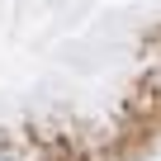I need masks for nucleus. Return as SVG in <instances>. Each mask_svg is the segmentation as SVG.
Listing matches in <instances>:
<instances>
[{
    "mask_svg": "<svg viewBox=\"0 0 161 161\" xmlns=\"http://www.w3.org/2000/svg\"><path fill=\"white\" fill-rule=\"evenodd\" d=\"M0 161H19V156H14V152H10V147H0Z\"/></svg>",
    "mask_w": 161,
    "mask_h": 161,
    "instance_id": "f257e3e1",
    "label": "nucleus"
}]
</instances>
